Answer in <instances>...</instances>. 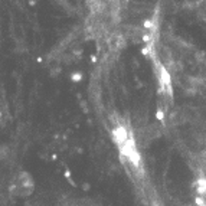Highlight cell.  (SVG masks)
I'll list each match as a JSON object with an SVG mask.
<instances>
[{"instance_id": "1", "label": "cell", "mask_w": 206, "mask_h": 206, "mask_svg": "<svg viewBox=\"0 0 206 206\" xmlns=\"http://www.w3.org/2000/svg\"><path fill=\"white\" fill-rule=\"evenodd\" d=\"M160 58L163 68L180 84H196L197 87L206 81L205 55L192 43L166 35L160 42Z\"/></svg>"}, {"instance_id": "2", "label": "cell", "mask_w": 206, "mask_h": 206, "mask_svg": "<svg viewBox=\"0 0 206 206\" xmlns=\"http://www.w3.org/2000/svg\"><path fill=\"white\" fill-rule=\"evenodd\" d=\"M127 0H89L92 16L101 23H112L120 17Z\"/></svg>"}]
</instances>
